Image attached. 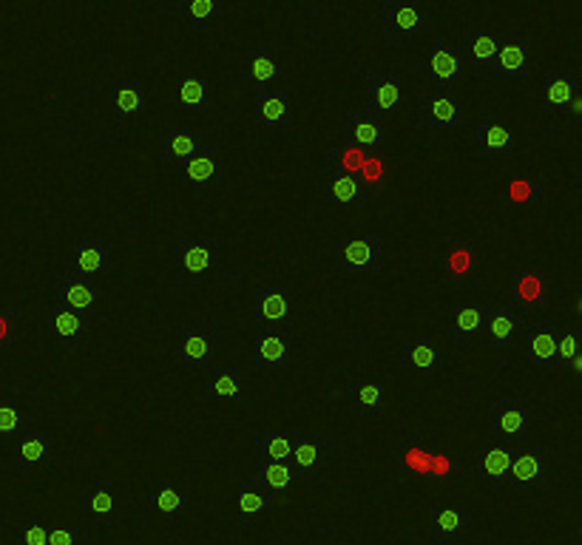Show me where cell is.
Masks as SVG:
<instances>
[{
  "instance_id": "cell-15",
  "label": "cell",
  "mask_w": 582,
  "mask_h": 545,
  "mask_svg": "<svg viewBox=\"0 0 582 545\" xmlns=\"http://www.w3.org/2000/svg\"><path fill=\"white\" fill-rule=\"evenodd\" d=\"M548 486V460L546 455H537V452H526V455H517L509 466V475H506V489L514 494H529V492H543Z\"/></svg>"
},
{
  "instance_id": "cell-17",
  "label": "cell",
  "mask_w": 582,
  "mask_h": 545,
  "mask_svg": "<svg viewBox=\"0 0 582 545\" xmlns=\"http://www.w3.org/2000/svg\"><path fill=\"white\" fill-rule=\"evenodd\" d=\"M503 299L509 307L517 310H546L548 304V282L543 273H517L512 284L506 287Z\"/></svg>"
},
{
  "instance_id": "cell-8",
  "label": "cell",
  "mask_w": 582,
  "mask_h": 545,
  "mask_svg": "<svg viewBox=\"0 0 582 545\" xmlns=\"http://www.w3.org/2000/svg\"><path fill=\"white\" fill-rule=\"evenodd\" d=\"M364 106L387 114L392 108L401 106L404 94V74L401 71H367L364 74Z\"/></svg>"
},
{
  "instance_id": "cell-7",
  "label": "cell",
  "mask_w": 582,
  "mask_h": 545,
  "mask_svg": "<svg viewBox=\"0 0 582 545\" xmlns=\"http://www.w3.org/2000/svg\"><path fill=\"white\" fill-rule=\"evenodd\" d=\"M71 270L97 279L111 270V242L94 233H83L71 242Z\"/></svg>"
},
{
  "instance_id": "cell-31",
  "label": "cell",
  "mask_w": 582,
  "mask_h": 545,
  "mask_svg": "<svg viewBox=\"0 0 582 545\" xmlns=\"http://www.w3.org/2000/svg\"><path fill=\"white\" fill-rule=\"evenodd\" d=\"M472 523H475V514L469 509H441L432 523V543L452 545L460 531L472 528Z\"/></svg>"
},
{
  "instance_id": "cell-14",
  "label": "cell",
  "mask_w": 582,
  "mask_h": 545,
  "mask_svg": "<svg viewBox=\"0 0 582 545\" xmlns=\"http://www.w3.org/2000/svg\"><path fill=\"white\" fill-rule=\"evenodd\" d=\"M57 469V443L52 435H23L18 443L20 475H49Z\"/></svg>"
},
{
  "instance_id": "cell-49",
  "label": "cell",
  "mask_w": 582,
  "mask_h": 545,
  "mask_svg": "<svg viewBox=\"0 0 582 545\" xmlns=\"http://www.w3.org/2000/svg\"><path fill=\"white\" fill-rule=\"evenodd\" d=\"M111 514H114V500L106 489H97L91 497V526L108 528L111 526Z\"/></svg>"
},
{
  "instance_id": "cell-53",
  "label": "cell",
  "mask_w": 582,
  "mask_h": 545,
  "mask_svg": "<svg viewBox=\"0 0 582 545\" xmlns=\"http://www.w3.org/2000/svg\"><path fill=\"white\" fill-rule=\"evenodd\" d=\"M49 545H77L74 543V526L49 528Z\"/></svg>"
},
{
  "instance_id": "cell-37",
  "label": "cell",
  "mask_w": 582,
  "mask_h": 545,
  "mask_svg": "<svg viewBox=\"0 0 582 545\" xmlns=\"http://www.w3.org/2000/svg\"><path fill=\"white\" fill-rule=\"evenodd\" d=\"M432 466V449H426L421 440H401V469L404 475H429Z\"/></svg>"
},
{
  "instance_id": "cell-21",
  "label": "cell",
  "mask_w": 582,
  "mask_h": 545,
  "mask_svg": "<svg viewBox=\"0 0 582 545\" xmlns=\"http://www.w3.org/2000/svg\"><path fill=\"white\" fill-rule=\"evenodd\" d=\"M324 176H327V199L338 202V205H361L367 199V188L361 182L358 174H347L336 165V159L327 154V165H324Z\"/></svg>"
},
{
  "instance_id": "cell-19",
  "label": "cell",
  "mask_w": 582,
  "mask_h": 545,
  "mask_svg": "<svg viewBox=\"0 0 582 545\" xmlns=\"http://www.w3.org/2000/svg\"><path fill=\"white\" fill-rule=\"evenodd\" d=\"M290 341H293V330L290 327H265L256 330V347H253V361L259 367H282L290 364Z\"/></svg>"
},
{
  "instance_id": "cell-12",
  "label": "cell",
  "mask_w": 582,
  "mask_h": 545,
  "mask_svg": "<svg viewBox=\"0 0 582 545\" xmlns=\"http://www.w3.org/2000/svg\"><path fill=\"white\" fill-rule=\"evenodd\" d=\"M489 443L492 446H489L486 455H469V460H472L475 472H486L489 475V492H503L509 466H512L514 460L512 443H509L506 435H497V432H489Z\"/></svg>"
},
{
  "instance_id": "cell-22",
  "label": "cell",
  "mask_w": 582,
  "mask_h": 545,
  "mask_svg": "<svg viewBox=\"0 0 582 545\" xmlns=\"http://www.w3.org/2000/svg\"><path fill=\"white\" fill-rule=\"evenodd\" d=\"M202 148V128H168L162 137V148H159V159L165 168H179L185 159L196 154Z\"/></svg>"
},
{
  "instance_id": "cell-57",
  "label": "cell",
  "mask_w": 582,
  "mask_h": 545,
  "mask_svg": "<svg viewBox=\"0 0 582 545\" xmlns=\"http://www.w3.org/2000/svg\"><path fill=\"white\" fill-rule=\"evenodd\" d=\"M287 3H296V0H287Z\"/></svg>"
},
{
  "instance_id": "cell-42",
  "label": "cell",
  "mask_w": 582,
  "mask_h": 545,
  "mask_svg": "<svg viewBox=\"0 0 582 545\" xmlns=\"http://www.w3.org/2000/svg\"><path fill=\"white\" fill-rule=\"evenodd\" d=\"M472 142L477 148H486V151H500V148H509L512 145V131L506 125H477L472 131Z\"/></svg>"
},
{
  "instance_id": "cell-46",
  "label": "cell",
  "mask_w": 582,
  "mask_h": 545,
  "mask_svg": "<svg viewBox=\"0 0 582 545\" xmlns=\"http://www.w3.org/2000/svg\"><path fill=\"white\" fill-rule=\"evenodd\" d=\"M219 18V0H182V23Z\"/></svg>"
},
{
  "instance_id": "cell-51",
  "label": "cell",
  "mask_w": 582,
  "mask_h": 545,
  "mask_svg": "<svg viewBox=\"0 0 582 545\" xmlns=\"http://www.w3.org/2000/svg\"><path fill=\"white\" fill-rule=\"evenodd\" d=\"M458 455H441V452H432V466H429V475L435 477L438 486H446V480L455 475V466H458Z\"/></svg>"
},
{
  "instance_id": "cell-24",
  "label": "cell",
  "mask_w": 582,
  "mask_h": 545,
  "mask_svg": "<svg viewBox=\"0 0 582 545\" xmlns=\"http://www.w3.org/2000/svg\"><path fill=\"white\" fill-rule=\"evenodd\" d=\"M145 509L162 514V526H165L168 540H177L179 534H182V523H185L182 494L174 492V489H148V494H145Z\"/></svg>"
},
{
  "instance_id": "cell-48",
  "label": "cell",
  "mask_w": 582,
  "mask_h": 545,
  "mask_svg": "<svg viewBox=\"0 0 582 545\" xmlns=\"http://www.w3.org/2000/svg\"><path fill=\"white\" fill-rule=\"evenodd\" d=\"M20 344V313L0 307V347L15 350Z\"/></svg>"
},
{
  "instance_id": "cell-11",
  "label": "cell",
  "mask_w": 582,
  "mask_h": 545,
  "mask_svg": "<svg viewBox=\"0 0 582 545\" xmlns=\"http://www.w3.org/2000/svg\"><path fill=\"white\" fill-rule=\"evenodd\" d=\"M182 267L194 276H211L222 267V242L216 236H182Z\"/></svg>"
},
{
  "instance_id": "cell-33",
  "label": "cell",
  "mask_w": 582,
  "mask_h": 545,
  "mask_svg": "<svg viewBox=\"0 0 582 545\" xmlns=\"http://www.w3.org/2000/svg\"><path fill=\"white\" fill-rule=\"evenodd\" d=\"M582 91V74L577 69L560 71V74H548L546 77V100L548 106L565 111V106Z\"/></svg>"
},
{
  "instance_id": "cell-2",
  "label": "cell",
  "mask_w": 582,
  "mask_h": 545,
  "mask_svg": "<svg viewBox=\"0 0 582 545\" xmlns=\"http://www.w3.org/2000/svg\"><path fill=\"white\" fill-rule=\"evenodd\" d=\"M418 71L432 74L438 80V94L452 97L455 94V80H458V37H435V49L418 60Z\"/></svg>"
},
{
  "instance_id": "cell-13",
  "label": "cell",
  "mask_w": 582,
  "mask_h": 545,
  "mask_svg": "<svg viewBox=\"0 0 582 545\" xmlns=\"http://www.w3.org/2000/svg\"><path fill=\"white\" fill-rule=\"evenodd\" d=\"M344 262L350 273H384V239L378 233L370 236H347L344 239Z\"/></svg>"
},
{
  "instance_id": "cell-43",
  "label": "cell",
  "mask_w": 582,
  "mask_h": 545,
  "mask_svg": "<svg viewBox=\"0 0 582 545\" xmlns=\"http://www.w3.org/2000/svg\"><path fill=\"white\" fill-rule=\"evenodd\" d=\"M497 46H500V37H489V35H475L469 40V52H472V66H475L477 74H486L489 63L494 60L497 54Z\"/></svg>"
},
{
  "instance_id": "cell-45",
  "label": "cell",
  "mask_w": 582,
  "mask_h": 545,
  "mask_svg": "<svg viewBox=\"0 0 582 545\" xmlns=\"http://www.w3.org/2000/svg\"><path fill=\"white\" fill-rule=\"evenodd\" d=\"M23 412L18 398H0V438H18Z\"/></svg>"
},
{
  "instance_id": "cell-41",
  "label": "cell",
  "mask_w": 582,
  "mask_h": 545,
  "mask_svg": "<svg viewBox=\"0 0 582 545\" xmlns=\"http://www.w3.org/2000/svg\"><path fill=\"white\" fill-rule=\"evenodd\" d=\"M179 100L188 111H199L202 103H205V77H202V69H188L182 74V86H179Z\"/></svg>"
},
{
  "instance_id": "cell-39",
  "label": "cell",
  "mask_w": 582,
  "mask_h": 545,
  "mask_svg": "<svg viewBox=\"0 0 582 545\" xmlns=\"http://www.w3.org/2000/svg\"><path fill=\"white\" fill-rule=\"evenodd\" d=\"M250 71H253V86L256 91H270L276 88V52L270 46H259V52L253 54V63H250Z\"/></svg>"
},
{
  "instance_id": "cell-5",
  "label": "cell",
  "mask_w": 582,
  "mask_h": 545,
  "mask_svg": "<svg viewBox=\"0 0 582 545\" xmlns=\"http://www.w3.org/2000/svg\"><path fill=\"white\" fill-rule=\"evenodd\" d=\"M253 125L262 131H290L293 128V94L290 91H256Z\"/></svg>"
},
{
  "instance_id": "cell-25",
  "label": "cell",
  "mask_w": 582,
  "mask_h": 545,
  "mask_svg": "<svg viewBox=\"0 0 582 545\" xmlns=\"http://www.w3.org/2000/svg\"><path fill=\"white\" fill-rule=\"evenodd\" d=\"M293 475L296 469L290 463H273V460H253V489L270 494V497H282L293 492Z\"/></svg>"
},
{
  "instance_id": "cell-52",
  "label": "cell",
  "mask_w": 582,
  "mask_h": 545,
  "mask_svg": "<svg viewBox=\"0 0 582 545\" xmlns=\"http://www.w3.org/2000/svg\"><path fill=\"white\" fill-rule=\"evenodd\" d=\"M18 545H49V528L40 523L18 526Z\"/></svg>"
},
{
  "instance_id": "cell-54",
  "label": "cell",
  "mask_w": 582,
  "mask_h": 545,
  "mask_svg": "<svg viewBox=\"0 0 582 545\" xmlns=\"http://www.w3.org/2000/svg\"><path fill=\"white\" fill-rule=\"evenodd\" d=\"M563 114H568V120H580L582 117V91L577 94V97H574V100H571V103H568V106H565Z\"/></svg>"
},
{
  "instance_id": "cell-20",
  "label": "cell",
  "mask_w": 582,
  "mask_h": 545,
  "mask_svg": "<svg viewBox=\"0 0 582 545\" xmlns=\"http://www.w3.org/2000/svg\"><path fill=\"white\" fill-rule=\"evenodd\" d=\"M52 338L57 347H91V313L57 307Z\"/></svg>"
},
{
  "instance_id": "cell-32",
  "label": "cell",
  "mask_w": 582,
  "mask_h": 545,
  "mask_svg": "<svg viewBox=\"0 0 582 545\" xmlns=\"http://www.w3.org/2000/svg\"><path fill=\"white\" fill-rule=\"evenodd\" d=\"M489 313H492V307H463V310L452 313V338H455L458 350H466L475 341L477 330L486 327Z\"/></svg>"
},
{
  "instance_id": "cell-26",
  "label": "cell",
  "mask_w": 582,
  "mask_h": 545,
  "mask_svg": "<svg viewBox=\"0 0 582 545\" xmlns=\"http://www.w3.org/2000/svg\"><path fill=\"white\" fill-rule=\"evenodd\" d=\"M151 103V97L137 88H111L108 91V125L111 128H123L131 123L134 114L145 111Z\"/></svg>"
},
{
  "instance_id": "cell-44",
  "label": "cell",
  "mask_w": 582,
  "mask_h": 545,
  "mask_svg": "<svg viewBox=\"0 0 582 545\" xmlns=\"http://www.w3.org/2000/svg\"><path fill=\"white\" fill-rule=\"evenodd\" d=\"M384 174H387V157H384V148L370 151L367 159H364V165H361V171H358L361 182H364V188H381Z\"/></svg>"
},
{
  "instance_id": "cell-6",
  "label": "cell",
  "mask_w": 582,
  "mask_h": 545,
  "mask_svg": "<svg viewBox=\"0 0 582 545\" xmlns=\"http://www.w3.org/2000/svg\"><path fill=\"white\" fill-rule=\"evenodd\" d=\"M421 32V3L418 0H381V37L406 40Z\"/></svg>"
},
{
  "instance_id": "cell-1",
  "label": "cell",
  "mask_w": 582,
  "mask_h": 545,
  "mask_svg": "<svg viewBox=\"0 0 582 545\" xmlns=\"http://www.w3.org/2000/svg\"><path fill=\"white\" fill-rule=\"evenodd\" d=\"M489 426L497 435H506V438L526 440L534 435L537 423L531 415V404L523 395H514V398H494L489 406Z\"/></svg>"
},
{
  "instance_id": "cell-4",
  "label": "cell",
  "mask_w": 582,
  "mask_h": 545,
  "mask_svg": "<svg viewBox=\"0 0 582 545\" xmlns=\"http://www.w3.org/2000/svg\"><path fill=\"white\" fill-rule=\"evenodd\" d=\"M293 438V455L290 466L304 475L321 477L330 472L333 466V446L324 435H304V432H290Z\"/></svg>"
},
{
  "instance_id": "cell-27",
  "label": "cell",
  "mask_w": 582,
  "mask_h": 545,
  "mask_svg": "<svg viewBox=\"0 0 582 545\" xmlns=\"http://www.w3.org/2000/svg\"><path fill=\"white\" fill-rule=\"evenodd\" d=\"M486 327H489V344H492V347H506L517 330H529L531 321L526 310H517V307H509V304H506V307H500V310H492V313H489Z\"/></svg>"
},
{
  "instance_id": "cell-40",
  "label": "cell",
  "mask_w": 582,
  "mask_h": 545,
  "mask_svg": "<svg viewBox=\"0 0 582 545\" xmlns=\"http://www.w3.org/2000/svg\"><path fill=\"white\" fill-rule=\"evenodd\" d=\"M475 245L472 242H458L446 256L441 259L443 273H452V276H466L475 270Z\"/></svg>"
},
{
  "instance_id": "cell-47",
  "label": "cell",
  "mask_w": 582,
  "mask_h": 545,
  "mask_svg": "<svg viewBox=\"0 0 582 545\" xmlns=\"http://www.w3.org/2000/svg\"><path fill=\"white\" fill-rule=\"evenodd\" d=\"M582 352V327H563L560 335H557V355L554 358H560V364H568L574 355H580Z\"/></svg>"
},
{
  "instance_id": "cell-35",
  "label": "cell",
  "mask_w": 582,
  "mask_h": 545,
  "mask_svg": "<svg viewBox=\"0 0 582 545\" xmlns=\"http://www.w3.org/2000/svg\"><path fill=\"white\" fill-rule=\"evenodd\" d=\"M219 372L213 375L211 381H202V401H233L239 398V372L236 364H216Z\"/></svg>"
},
{
  "instance_id": "cell-50",
  "label": "cell",
  "mask_w": 582,
  "mask_h": 545,
  "mask_svg": "<svg viewBox=\"0 0 582 545\" xmlns=\"http://www.w3.org/2000/svg\"><path fill=\"white\" fill-rule=\"evenodd\" d=\"M546 194V188L540 182H529V179H514L509 185V199L514 205H526V202H534L540 196Z\"/></svg>"
},
{
  "instance_id": "cell-38",
  "label": "cell",
  "mask_w": 582,
  "mask_h": 545,
  "mask_svg": "<svg viewBox=\"0 0 582 545\" xmlns=\"http://www.w3.org/2000/svg\"><path fill=\"white\" fill-rule=\"evenodd\" d=\"M290 455H293V438L290 435H262L253 443V460L290 463Z\"/></svg>"
},
{
  "instance_id": "cell-23",
  "label": "cell",
  "mask_w": 582,
  "mask_h": 545,
  "mask_svg": "<svg viewBox=\"0 0 582 545\" xmlns=\"http://www.w3.org/2000/svg\"><path fill=\"white\" fill-rule=\"evenodd\" d=\"M500 71H509V74H520L526 77L531 71V52H529V37H500V46L497 54L489 63L486 74H500Z\"/></svg>"
},
{
  "instance_id": "cell-3",
  "label": "cell",
  "mask_w": 582,
  "mask_h": 545,
  "mask_svg": "<svg viewBox=\"0 0 582 545\" xmlns=\"http://www.w3.org/2000/svg\"><path fill=\"white\" fill-rule=\"evenodd\" d=\"M219 324L211 318L196 321L194 327L182 330V361L191 367H216L219 364Z\"/></svg>"
},
{
  "instance_id": "cell-28",
  "label": "cell",
  "mask_w": 582,
  "mask_h": 545,
  "mask_svg": "<svg viewBox=\"0 0 582 545\" xmlns=\"http://www.w3.org/2000/svg\"><path fill=\"white\" fill-rule=\"evenodd\" d=\"M219 159H222V145L199 148L196 154H191L179 165V179L188 185H205L219 174Z\"/></svg>"
},
{
  "instance_id": "cell-30",
  "label": "cell",
  "mask_w": 582,
  "mask_h": 545,
  "mask_svg": "<svg viewBox=\"0 0 582 545\" xmlns=\"http://www.w3.org/2000/svg\"><path fill=\"white\" fill-rule=\"evenodd\" d=\"M398 358L418 370V381L421 384H432L438 378V347L418 344V341H406V344H401V350H398Z\"/></svg>"
},
{
  "instance_id": "cell-36",
  "label": "cell",
  "mask_w": 582,
  "mask_h": 545,
  "mask_svg": "<svg viewBox=\"0 0 582 545\" xmlns=\"http://www.w3.org/2000/svg\"><path fill=\"white\" fill-rule=\"evenodd\" d=\"M236 500V517H239V528L250 531L256 523V514L259 511H273L276 509V500L270 494L259 492V489H242V492L233 494Z\"/></svg>"
},
{
  "instance_id": "cell-34",
  "label": "cell",
  "mask_w": 582,
  "mask_h": 545,
  "mask_svg": "<svg viewBox=\"0 0 582 545\" xmlns=\"http://www.w3.org/2000/svg\"><path fill=\"white\" fill-rule=\"evenodd\" d=\"M563 327H529L526 335V358L534 367H548L557 355V335Z\"/></svg>"
},
{
  "instance_id": "cell-16",
  "label": "cell",
  "mask_w": 582,
  "mask_h": 545,
  "mask_svg": "<svg viewBox=\"0 0 582 545\" xmlns=\"http://www.w3.org/2000/svg\"><path fill=\"white\" fill-rule=\"evenodd\" d=\"M458 123V103L455 97H443L438 91H421L418 94V117L415 125L421 131H443Z\"/></svg>"
},
{
  "instance_id": "cell-55",
  "label": "cell",
  "mask_w": 582,
  "mask_h": 545,
  "mask_svg": "<svg viewBox=\"0 0 582 545\" xmlns=\"http://www.w3.org/2000/svg\"><path fill=\"white\" fill-rule=\"evenodd\" d=\"M568 370H571V372H580L582 370V352H580V355H574V358L568 361Z\"/></svg>"
},
{
  "instance_id": "cell-29",
  "label": "cell",
  "mask_w": 582,
  "mask_h": 545,
  "mask_svg": "<svg viewBox=\"0 0 582 545\" xmlns=\"http://www.w3.org/2000/svg\"><path fill=\"white\" fill-rule=\"evenodd\" d=\"M347 401H358L361 412L370 418V421H381L384 418V389L378 381L372 378H350L347 381Z\"/></svg>"
},
{
  "instance_id": "cell-9",
  "label": "cell",
  "mask_w": 582,
  "mask_h": 545,
  "mask_svg": "<svg viewBox=\"0 0 582 545\" xmlns=\"http://www.w3.org/2000/svg\"><path fill=\"white\" fill-rule=\"evenodd\" d=\"M296 313V301L290 293L282 290H256L253 293V327L265 330V327H290Z\"/></svg>"
},
{
  "instance_id": "cell-10",
  "label": "cell",
  "mask_w": 582,
  "mask_h": 545,
  "mask_svg": "<svg viewBox=\"0 0 582 545\" xmlns=\"http://www.w3.org/2000/svg\"><path fill=\"white\" fill-rule=\"evenodd\" d=\"M344 137L350 145L378 151L384 148V117L372 108H347L344 111Z\"/></svg>"
},
{
  "instance_id": "cell-18",
  "label": "cell",
  "mask_w": 582,
  "mask_h": 545,
  "mask_svg": "<svg viewBox=\"0 0 582 545\" xmlns=\"http://www.w3.org/2000/svg\"><path fill=\"white\" fill-rule=\"evenodd\" d=\"M54 304L80 313H94V279L83 273H60L54 279Z\"/></svg>"
},
{
  "instance_id": "cell-56",
  "label": "cell",
  "mask_w": 582,
  "mask_h": 545,
  "mask_svg": "<svg viewBox=\"0 0 582 545\" xmlns=\"http://www.w3.org/2000/svg\"><path fill=\"white\" fill-rule=\"evenodd\" d=\"M0 545H3V526H0Z\"/></svg>"
}]
</instances>
